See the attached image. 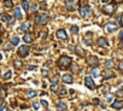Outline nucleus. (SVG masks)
<instances>
[{
    "instance_id": "nucleus-1",
    "label": "nucleus",
    "mask_w": 123,
    "mask_h": 111,
    "mask_svg": "<svg viewBox=\"0 0 123 111\" xmlns=\"http://www.w3.org/2000/svg\"><path fill=\"white\" fill-rule=\"evenodd\" d=\"M34 18H35V23L36 24L45 25L49 21V15H47V13H36Z\"/></svg>"
},
{
    "instance_id": "nucleus-2",
    "label": "nucleus",
    "mask_w": 123,
    "mask_h": 111,
    "mask_svg": "<svg viewBox=\"0 0 123 111\" xmlns=\"http://www.w3.org/2000/svg\"><path fill=\"white\" fill-rule=\"evenodd\" d=\"M71 64V59H70V57H67V56H63L60 59H59V62H58V65H59V68L60 69H67L69 65Z\"/></svg>"
},
{
    "instance_id": "nucleus-3",
    "label": "nucleus",
    "mask_w": 123,
    "mask_h": 111,
    "mask_svg": "<svg viewBox=\"0 0 123 111\" xmlns=\"http://www.w3.org/2000/svg\"><path fill=\"white\" fill-rule=\"evenodd\" d=\"M28 54H29V47L25 46V45L19 46V48H18V56H19V57L24 58V57H27Z\"/></svg>"
},
{
    "instance_id": "nucleus-4",
    "label": "nucleus",
    "mask_w": 123,
    "mask_h": 111,
    "mask_svg": "<svg viewBox=\"0 0 123 111\" xmlns=\"http://www.w3.org/2000/svg\"><path fill=\"white\" fill-rule=\"evenodd\" d=\"M80 15H81L82 17L91 16V15H92V10H91V7H89V6H83V7H81V9H80Z\"/></svg>"
},
{
    "instance_id": "nucleus-5",
    "label": "nucleus",
    "mask_w": 123,
    "mask_h": 111,
    "mask_svg": "<svg viewBox=\"0 0 123 111\" xmlns=\"http://www.w3.org/2000/svg\"><path fill=\"white\" fill-rule=\"evenodd\" d=\"M57 37L58 39H60V40H63V41H65L67 39H68V35H67V31L64 30V29H59L58 31H57Z\"/></svg>"
},
{
    "instance_id": "nucleus-6",
    "label": "nucleus",
    "mask_w": 123,
    "mask_h": 111,
    "mask_svg": "<svg viewBox=\"0 0 123 111\" xmlns=\"http://www.w3.org/2000/svg\"><path fill=\"white\" fill-rule=\"evenodd\" d=\"M85 83H86V86H87L89 89H92V91L95 88V85H94V82H93V79L89 77V76H87V77L85 79Z\"/></svg>"
},
{
    "instance_id": "nucleus-7",
    "label": "nucleus",
    "mask_w": 123,
    "mask_h": 111,
    "mask_svg": "<svg viewBox=\"0 0 123 111\" xmlns=\"http://www.w3.org/2000/svg\"><path fill=\"white\" fill-rule=\"evenodd\" d=\"M116 29H117V24H115V23H107V24L105 25V30L109 31V33H112V31H115Z\"/></svg>"
},
{
    "instance_id": "nucleus-8",
    "label": "nucleus",
    "mask_w": 123,
    "mask_h": 111,
    "mask_svg": "<svg viewBox=\"0 0 123 111\" xmlns=\"http://www.w3.org/2000/svg\"><path fill=\"white\" fill-rule=\"evenodd\" d=\"M103 76L105 79H112V77H115V73L110 69H106L105 71H103Z\"/></svg>"
},
{
    "instance_id": "nucleus-9",
    "label": "nucleus",
    "mask_w": 123,
    "mask_h": 111,
    "mask_svg": "<svg viewBox=\"0 0 123 111\" xmlns=\"http://www.w3.org/2000/svg\"><path fill=\"white\" fill-rule=\"evenodd\" d=\"M122 107H123V100H116V101L112 103V109L119 110V109H122Z\"/></svg>"
},
{
    "instance_id": "nucleus-10",
    "label": "nucleus",
    "mask_w": 123,
    "mask_h": 111,
    "mask_svg": "<svg viewBox=\"0 0 123 111\" xmlns=\"http://www.w3.org/2000/svg\"><path fill=\"white\" fill-rule=\"evenodd\" d=\"M62 80H63L64 83H71L73 82V76L70 74H64L63 77H62Z\"/></svg>"
},
{
    "instance_id": "nucleus-11",
    "label": "nucleus",
    "mask_w": 123,
    "mask_h": 111,
    "mask_svg": "<svg viewBox=\"0 0 123 111\" xmlns=\"http://www.w3.org/2000/svg\"><path fill=\"white\" fill-rule=\"evenodd\" d=\"M104 13L106 15H112L113 13V5H107L104 7Z\"/></svg>"
},
{
    "instance_id": "nucleus-12",
    "label": "nucleus",
    "mask_w": 123,
    "mask_h": 111,
    "mask_svg": "<svg viewBox=\"0 0 123 111\" xmlns=\"http://www.w3.org/2000/svg\"><path fill=\"white\" fill-rule=\"evenodd\" d=\"M98 45L101 46V47H106V46L109 45V42H107V40H106L105 37H99V39H98Z\"/></svg>"
},
{
    "instance_id": "nucleus-13",
    "label": "nucleus",
    "mask_w": 123,
    "mask_h": 111,
    "mask_svg": "<svg viewBox=\"0 0 123 111\" xmlns=\"http://www.w3.org/2000/svg\"><path fill=\"white\" fill-rule=\"evenodd\" d=\"M87 63H88V65H92V67H97L99 62H98V59H97L95 57H91V58L88 59V62H87Z\"/></svg>"
},
{
    "instance_id": "nucleus-14",
    "label": "nucleus",
    "mask_w": 123,
    "mask_h": 111,
    "mask_svg": "<svg viewBox=\"0 0 123 111\" xmlns=\"http://www.w3.org/2000/svg\"><path fill=\"white\" fill-rule=\"evenodd\" d=\"M65 5H67V9H68L69 11H74V10H75V4L71 1V0H68V1L65 3Z\"/></svg>"
},
{
    "instance_id": "nucleus-15",
    "label": "nucleus",
    "mask_w": 123,
    "mask_h": 111,
    "mask_svg": "<svg viewBox=\"0 0 123 111\" xmlns=\"http://www.w3.org/2000/svg\"><path fill=\"white\" fill-rule=\"evenodd\" d=\"M31 28V24L29 23V22H25V23H23L22 25H21V30H23V31H27V30H29Z\"/></svg>"
},
{
    "instance_id": "nucleus-16",
    "label": "nucleus",
    "mask_w": 123,
    "mask_h": 111,
    "mask_svg": "<svg viewBox=\"0 0 123 111\" xmlns=\"http://www.w3.org/2000/svg\"><path fill=\"white\" fill-rule=\"evenodd\" d=\"M23 40H24V42H27V43H30V42H33V35L31 34H25L24 35V37H23Z\"/></svg>"
},
{
    "instance_id": "nucleus-17",
    "label": "nucleus",
    "mask_w": 123,
    "mask_h": 111,
    "mask_svg": "<svg viewBox=\"0 0 123 111\" xmlns=\"http://www.w3.org/2000/svg\"><path fill=\"white\" fill-rule=\"evenodd\" d=\"M113 65H115V62H113L112 59H110V61H106V62H105V68H106V69H112V68H113Z\"/></svg>"
},
{
    "instance_id": "nucleus-18",
    "label": "nucleus",
    "mask_w": 123,
    "mask_h": 111,
    "mask_svg": "<svg viewBox=\"0 0 123 111\" xmlns=\"http://www.w3.org/2000/svg\"><path fill=\"white\" fill-rule=\"evenodd\" d=\"M13 64H15V68H17V69H21L22 67H23V63H22V61L21 59H15V62H13Z\"/></svg>"
},
{
    "instance_id": "nucleus-19",
    "label": "nucleus",
    "mask_w": 123,
    "mask_h": 111,
    "mask_svg": "<svg viewBox=\"0 0 123 111\" xmlns=\"http://www.w3.org/2000/svg\"><path fill=\"white\" fill-rule=\"evenodd\" d=\"M22 6H23V9L27 11V12H29V3L27 1V0H22Z\"/></svg>"
},
{
    "instance_id": "nucleus-20",
    "label": "nucleus",
    "mask_w": 123,
    "mask_h": 111,
    "mask_svg": "<svg viewBox=\"0 0 123 111\" xmlns=\"http://www.w3.org/2000/svg\"><path fill=\"white\" fill-rule=\"evenodd\" d=\"M15 17H16L17 19H21V18H22V12H21L19 7H17V9L15 10Z\"/></svg>"
},
{
    "instance_id": "nucleus-21",
    "label": "nucleus",
    "mask_w": 123,
    "mask_h": 111,
    "mask_svg": "<svg viewBox=\"0 0 123 111\" xmlns=\"http://www.w3.org/2000/svg\"><path fill=\"white\" fill-rule=\"evenodd\" d=\"M4 4H5V6H6L7 9H11V7H13V3H12V0H5V1H4Z\"/></svg>"
},
{
    "instance_id": "nucleus-22",
    "label": "nucleus",
    "mask_w": 123,
    "mask_h": 111,
    "mask_svg": "<svg viewBox=\"0 0 123 111\" xmlns=\"http://www.w3.org/2000/svg\"><path fill=\"white\" fill-rule=\"evenodd\" d=\"M58 109H59V110H67L68 106H67L63 101H59V103H58Z\"/></svg>"
},
{
    "instance_id": "nucleus-23",
    "label": "nucleus",
    "mask_w": 123,
    "mask_h": 111,
    "mask_svg": "<svg viewBox=\"0 0 123 111\" xmlns=\"http://www.w3.org/2000/svg\"><path fill=\"white\" fill-rule=\"evenodd\" d=\"M58 83H51V89H52V92H54V93H57L58 92Z\"/></svg>"
},
{
    "instance_id": "nucleus-24",
    "label": "nucleus",
    "mask_w": 123,
    "mask_h": 111,
    "mask_svg": "<svg viewBox=\"0 0 123 111\" xmlns=\"http://www.w3.org/2000/svg\"><path fill=\"white\" fill-rule=\"evenodd\" d=\"M70 31H71V34H77L79 33V27L77 25H73L70 28Z\"/></svg>"
},
{
    "instance_id": "nucleus-25",
    "label": "nucleus",
    "mask_w": 123,
    "mask_h": 111,
    "mask_svg": "<svg viewBox=\"0 0 123 111\" xmlns=\"http://www.w3.org/2000/svg\"><path fill=\"white\" fill-rule=\"evenodd\" d=\"M92 76H93V77H98V76H99V71H98L97 67L93 68V70H92Z\"/></svg>"
},
{
    "instance_id": "nucleus-26",
    "label": "nucleus",
    "mask_w": 123,
    "mask_h": 111,
    "mask_svg": "<svg viewBox=\"0 0 123 111\" xmlns=\"http://www.w3.org/2000/svg\"><path fill=\"white\" fill-rule=\"evenodd\" d=\"M27 94H28V97H29V98H34V97H36V92H35V91H33V89L28 91V92H27Z\"/></svg>"
},
{
    "instance_id": "nucleus-27",
    "label": "nucleus",
    "mask_w": 123,
    "mask_h": 111,
    "mask_svg": "<svg viewBox=\"0 0 123 111\" xmlns=\"http://www.w3.org/2000/svg\"><path fill=\"white\" fill-rule=\"evenodd\" d=\"M11 76H12V73L9 70V71L4 75V80H10V79H11Z\"/></svg>"
},
{
    "instance_id": "nucleus-28",
    "label": "nucleus",
    "mask_w": 123,
    "mask_h": 111,
    "mask_svg": "<svg viewBox=\"0 0 123 111\" xmlns=\"http://www.w3.org/2000/svg\"><path fill=\"white\" fill-rule=\"evenodd\" d=\"M11 43H12V45H15V46H16V45H18V43H19V39H18V37H12Z\"/></svg>"
},
{
    "instance_id": "nucleus-29",
    "label": "nucleus",
    "mask_w": 123,
    "mask_h": 111,
    "mask_svg": "<svg viewBox=\"0 0 123 111\" xmlns=\"http://www.w3.org/2000/svg\"><path fill=\"white\" fill-rule=\"evenodd\" d=\"M59 77H60L59 75L54 76V77H53V79L51 80V83H58V82H59Z\"/></svg>"
},
{
    "instance_id": "nucleus-30",
    "label": "nucleus",
    "mask_w": 123,
    "mask_h": 111,
    "mask_svg": "<svg viewBox=\"0 0 123 111\" xmlns=\"http://www.w3.org/2000/svg\"><path fill=\"white\" fill-rule=\"evenodd\" d=\"M1 21H3V22L9 21V16H6V15H1Z\"/></svg>"
},
{
    "instance_id": "nucleus-31",
    "label": "nucleus",
    "mask_w": 123,
    "mask_h": 111,
    "mask_svg": "<svg viewBox=\"0 0 123 111\" xmlns=\"http://www.w3.org/2000/svg\"><path fill=\"white\" fill-rule=\"evenodd\" d=\"M41 104V103H40ZM40 104L39 103H34L33 104V107H34V110H39V107H40Z\"/></svg>"
},
{
    "instance_id": "nucleus-32",
    "label": "nucleus",
    "mask_w": 123,
    "mask_h": 111,
    "mask_svg": "<svg viewBox=\"0 0 123 111\" xmlns=\"http://www.w3.org/2000/svg\"><path fill=\"white\" fill-rule=\"evenodd\" d=\"M40 103H41V105H43L45 107H48V103H47L46 100H41Z\"/></svg>"
},
{
    "instance_id": "nucleus-33",
    "label": "nucleus",
    "mask_w": 123,
    "mask_h": 111,
    "mask_svg": "<svg viewBox=\"0 0 123 111\" xmlns=\"http://www.w3.org/2000/svg\"><path fill=\"white\" fill-rule=\"evenodd\" d=\"M4 49H5V51H11V45H5Z\"/></svg>"
},
{
    "instance_id": "nucleus-34",
    "label": "nucleus",
    "mask_w": 123,
    "mask_h": 111,
    "mask_svg": "<svg viewBox=\"0 0 123 111\" xmlns=\"http://www.w3.org/2000/svg\"><path fill=\"white\" fill-rule=\"evenodd\" d=\"M85 42H86L88 46H91V45H92V42H91V40H89V39H85Z\"/></svg>"
},
{
    "instance_id": "nucleus-35",
    "label": "nucleus",
    "mask_w": 123,
    "mask_h": 111,
    "mask_svg": "<svg viewBox=\"0 0 123 111\" xmlns=\"http://www.w3.org/2000/svg\"><path fill=\"white\" fill-rule=\"evenodd\" d=\"M65 93H67L65 89H60V91H59V94H60V95H63V94H65Z\"/></svg>"
},
{
    "instance_id": "nucleus-36",
    "label": "nucleus",
    "mask_w": 123,
    "mask_h": 111,
    "mask_svg": "<svg viewBox=\"0 0 123 111\" xmlns=\"http://www.w3.org/2000/svg\"><path fill=\"white\" fill-rule=\"evenodd\" d=\"M106 98V101H111L112 100V95H107V97H105Z\"/></svg>"
},
{
    "instance_id": "nucleus-37",
    "label": "nucleus",
    "mask_w": 123,
    "mask_h": 111,
    "mask_svg": "<svg viewBox=\"0 0 123 111\" xmlns=\"http://www.w3.org/2000/svg\"><path fill=\"white\" fill-rule=\"evenodd\" d=\"M42 75H43V76H47V75H48V71L43 69V70H42Z\"/></svg>"
},
{
    "instance_id": "nucleus-38",
    "label": "nucleus",
    "mask_w": 123,
    "mask_h": 111,
    "mask_svg": "<svg viewBox=\"0 0 123 111\" xmlns=\"http://www.w3.org/2000/svg\"><path fill=\"white\" fill-rule=\"evenodd\" d=\"M13 23V18L12 17H9V24H12Z\"/></svg>"
},
{
    "instance_id": "nucleus-39",
    "label": "nucleus",
    "mask_w": 123,
    "mask_h": 111,
    "mask_svg": "<svg viewBox=\"0 0 123 111\" xmlns=\"http://www.w3.org/2000/svg\"><path fill=\"white\" fill-rule=\"evenodd\" d=\"M93 104H99V99H98V98L93 99Z\"/></svg>"
},
{
    "instance_id": "nucleus-40",
    "label": "nucleus",
    "mask_w": 123,
    "mask_h": 111,
    "mask_svg": "<svg viewBox=\"0 0 123 111\" xmlns=\"http://www.w3.org/2000/svg\"><path fill=\"white\" fill-rule=\"evenodd\" d=\"M119 40H123V30H121L119 33Z\"/></svg>"
},
{
    "instance_id": "nucleus-41",
    "label": "nucleus",
    "mask_w": 123,
    "mask_h": 111,
    "mask_svg": "<svg viewBox=\"0 0 123 111\" xmlns=\"http://www.w3.org/2000/svg\"><path fill=\"white\" fill-rule=\"evenodd\" d=\"M35 68H36L35 65H29V68H28V69H29V70H34Z\"/></svg>"
},
{
    "instance_id": "nucleus-42",
    "label": "nucleus",
    "mask_w": 123,
    "mask_h": 111,
    "mask_svg": "<svg viewBox=\"0 0 123 111\" xmlns=\"http://www.w3.org/2000/svg\"><path fill=\"white\" fill-rule=\"evenodd\" d=\"M119 69H121V70L123 71V61H122V62L119 63Z\"/></svg>"
},
{
    "instance_id": "nucleus-43",
    "label": "nucleus",
    "mask_w": 123,
    "mask_h": 111,
    "mask_svg": "<svg viewBox=\"0 0 123 111\" xmlns=\"http://www.w3.org/2000/svg\"><path fill=\"white\" fill-rule=\"evenodd\" d=\"M118 22H119V24H121V25H123V22H122V19H121V16L118 17Z\"/></svg>"
},
{
    "instance_id": "nucleus-44",
    "label": "nucleus",
    "mask_w": 123,
    "mask_h": 111,
    "mask_svg": "<svg viewBox=\"0 0 123 111\" xmlns=\"http://www.w3.org/2000/svg\"><path fill=\"white\" fill-rule=\"evenodd\" d=\"M1 110H3V111H6V110H9V109H7L6 106H3V107H1Z\"/></svg>"
},
{
    "instance_id": "nucleus-45",
    "label": "nucleus",
    "mask_w": 123,
    "mask_h": 111,
    "mask_svg": "<svg viewBox=\"0 0 123 111\" xmlns=\"http://www.w3.org/2000/svg\"><path fill=\"white\" fill-rule=\"evenodd\" d=\"M101 1H103V3H105V4H107V3L110 1V0H101Z\"/></svg>"
},
{
    "instance_id": "nucleus-46",
    "label": "nucleus",
    "mask_w": 123,
    "mask_h": 111,
    "mask_svg": "<svg viewBox=\"0 0 123 111\" xmlns=\"http://www.w3.org/2000/svg\"><path fill=\"white\" fill-rule=\"evenodd\" d=\"M31 11H36V6H33L31 7Z\"/></svg>"
},
{
    "instance_id": "nucleus-47",
    "label": "nucleus",
    "mask_w": 123,
    "mask_h": 111,
    "mask_svg": "<svg viewBox=\"0 0 123 111\" xmlns=\"http://www.w3.org/2000/svg\"><path fill=\"white\" fill-rule=\"evenodd\" d=\"M115 1H116V3H121V1H122V0H115Z\"/></svg>"
},
{
    "instance_id": "nucleus-48",
    "label": "nucleus",
    "mask_w": 123,
    "mask_h": 111,
    "mask_svg": "<svg viewBox=\"0 0 123 111\" xmlns=\"http://www.w3.org/2000/svg\"><path fill=\"white\" fill-rule=\"evenodd\" d=\"M122 46H123V40H122Z\"/></svg>"
},
{
    "instance_id": "nucleus-49",
    "label": "nucleus",
    "mask_w": 123,
    "mask_h": 111,
    "mask_svg": "<svg viewBox=\"0 0 123 111\" xmlns=\"http://www.w3.org/2000/svg\"><path fill=\"white\" fill-rule=\"evenodd\" d=\"M94 1H97V0H94Z\"/></svg>"
}]
</instances>
